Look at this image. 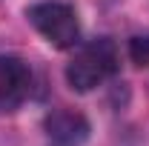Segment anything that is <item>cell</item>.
Listing matches in <instances>:
<instances>
[{"mask_svg": "<svg viewBox=\"0 0 149 146\" xmlns=\"http://www.w3.org/2000/svg\"><path fill=\"white\" fill-rule=\"evenodd\" d=\"M32 72L29 66L12 55H0V112H15L29 97Z\"/></svg>", "mask_w": 149, "mask_h": 146, "instance_id": "obj_3", "label": "cell"}, {"mask_svg": "<svg viewBox=\"0 0 149 146\" xmlns=\"http://www.w3.org/2000/svg\"><path fill=\"white\" fill-rule=\"evenodd\" d=\"M118 72V46L109 37H95L77 46L72 63L66 66V80L77 92H92Z\"/></svg>", "mask_w": 149, "mask_h": 146, "instance_id": "obj_1", "label": "cell"}, {"mask_svg": "<svg viewBox=\"0 0 149 146\" xmlns=\"http://www.w3.org/2000/svg\"><path fill=\"white\" fill-rule=\"evenodd\" d=\"M129 57L135 66H149V35H135L129 40Z\"/></svg>", "mask_w": 149, "mask_h": 146, "instance_id": "obj_5", "label": "cell"}, {"mask_svg": "<svg viewBox=\"0 0 149 146\" xmlns=\"http://www.w3.org/2000/svg\"><path fill=\"white\" fill-rule=\"evenodd\" d=\"M46 140L49 146H83L89 138V120L77 109L60 106L46 117Z\"/></svg>", "mask_w": 149, "mask_h": 146, "instance_id": "obj_4", "label": "cell"}, {"mask_svg": "<svg viewBox=\"0 0 149 146\" xmlns=\"http://www.w3.org/2000/svg\"><path fill=\"white\" fill-rule=\"evenodd\" d=\"M26 15L32 20V26H35L52 46H57V49H72L74 43L80 40L77 15H74L72 6L63 3V0H43V3H35Z\"/></svg>", "mask_w": 149, "mask_h": 146, "instance_id": "obj_2", "label": "cell"}]
</instances>
